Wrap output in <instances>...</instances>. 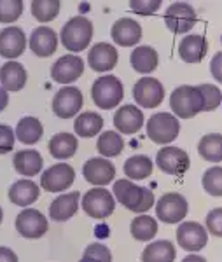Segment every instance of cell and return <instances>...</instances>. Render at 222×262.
<instances>
[{
  "label": "cell",
  "instance_id": "obj_47",
  "mask_svg": "<svg viewBox=\"0 0 222 262\" xmlns=\"http://www.w3.org/2000/svg\"><path fill=\"white\" fill-rule=\"evenodd\" d=\"M182 262H207V260H205L201 255H196V253H193V255H187V257H184Z\"/></svg>",
  "mask_w": 222,
  "mask_h": 262
},
{
  "label": "cell",
  "instance_id": "obj_41",
  "mask_svg": "<svg viewBox=\"0 0 222 262\" xmlns=\"http://www.w3.org/2000/svg\"><path fill=\"white\" fill-rule=\"evenodd\" d=\"M83 257H86V259H93L96 262H112V253H110L109 248L102 243H91L86 250H84Z\"/></svg>",
  "mask_w": 222,
  "mask_h": 262
},
{
  "label": "cell",
  "instance_id": "obj_37",
  "mask_svg": "<svg viewBox=\"0 0 222 262\" xmlns=\"http://www.w3.org/2000/svg\"><path fill=\"white\" fill-rule=\"evenodd\" d=\"M203 189L210 196L220 198L222 196V166H212L205 171L203 175Z\"/></svg>",
  "mask_w": 222,
  "mask_h": 262
},
{
  "label": "cell",
  "instance_id": "obj_34",
  "mask_svg": "<svg viewBox=\"0 0 222 262\" xmlns=\"http://www.w3.org/2000/svg\"><path fill=\"white\" fill-rule=\"evenodd\" d=\"M96 149L104 158H116L125 149V140L116 131H104L98 137Z\"/></svg>",
  "mask_w": 222,
  "mask_h": 262
},
{
  "label": "cell",
  "instance_id": "obj_36",
  "mask_svg": "<svg viewBox=\"0 0 222 262\" xmlns=\"http://www.w3.org/2000/svg\"><path fill=\"white\" fill-rule=\"evenodd\" d=\"M59 14V0H32V16L41 23H49Z\"/></svg>",
  "mask_w": 222,
  "mask_h": 262
},
{
  "label": "cell",
  "instance_id": "obj_40",
  "mask_svg": "<svg viewBox=\"0 0 222 262\" xmlns=\"http://www.w3.org/2000/svg\"><path fill=\"white\" fill-rule=\"evenodd\" d=\"M163 0H130L131 11L140 16H151L159 9Z\"/></svg>",
  "mask_w": 222,
  "mask_h": 262
},
{
  "label": "cell",
  "instance_id": "obj_48",
  "mask_svg": "<svg viewBox=\"0 0 222 262\" xmlns=\"http://www.w3.org/2000/svg\"><path fill=\"white\" fill-rule=\"evenodd\" d=\"M79 262H96V260H93V259H86V257H83Z\"/></svg>",
  "mask_w": 222,
  "mask_h": 262
},
{
  "label": "cell",
  "instance_id": "obj_17",
  "mask_svg": "<svg viewBox=\"0 0 222 262\" xmlns=\"http://www.w3.org/2000/svg\"><path fill=\"white\" fill-rule=\"evenodd\" d=\"M27 49V35L19 27H7L0 30V56L16 60Z\"/></svg>",
  "mask_w": 222,
  "mask_h": 262
},
{
  "label": "cell",
  "instance_id": "obj_25",
  "mask_svg": "<svg viewBox=\"0 0 222 262\" xmlns=\"http://www.w3.org/2000/svg\"><path fill=\"white\" fill-rule=\"evenodd\" d=\"M208 53V42L203 35H187L178 44V54L186 63H199Z\"/></svg>",
  "mask_w": 222,
  "mask_h": 262
},
{
  "label": "cell",
  "instance_id": "obj_46",
  "mask_svg": "<svg viewBox=\"0 0 222 262\" xmlns=\"http://www.w3.org/2000/svg\"><path fill=\"white\" fill-rule=\"evenodd\" d=\"M7 103H9V95H7V91L0 86V112L7 107Z\"/></svg>",
  "mask_w": 222,
  "mask_h": 262
},
{
  "label": "cell",
  "instance_id": "obj_26",
  "mask_svg": "<svg viewBox=\"0 0 222 262\" xmlns=\"http://www.w3.org/2000/svg\"><path fill=\"white\" fill-rule=\"evenodd\" d=\"M12 164H14V170L18 171L19 175L35 177L41 173L44 159H42L39 150H18L14 154Z\"/></svg>",
  "mask_w": 222,
  "mask_h": 262
},
{
  "label": "cell",
  "instance_id": "obj_39",
  "mask_svg": "<svg viewBox=\"0 0 222 262\" xmlns=\"http://www.w3.org/2000/svg\"><path fill=\"white\" fill-rule=\"evenodd\" d=\"M23 14V0H0V23L11 25Z\"/></svg>",
  "mask_w": 222,
  "mask_h": 262
},
{
  "label": "cell",
  "instance_id": "obj_24",
  "mask_svg": "<svg viewBox=\"0 0 222 262\" xmlns=\"http://www.w3.org/2000/svg\"><path fill=\"white\" fill-rule=\"evenodd\" d=\"M39 194H41V189L35 182L23 179V180L14 182L9 187V201L16 206L27 208V206L33 205V203L39 200Z\"/></svg>",
  "mask_w": 222,
  "mask_h": 262
},
{
  "label": "cell",
  "instance_id": "obj_33",
  "mask_svg": "<svg viewBox=\"0 0 222 262\" xmlns=\"http://www.w3.org/2000/svg\"><path fill=\"white\" fill-rule=\"evenodd\" d=\"M198 152L205 161L222 163V135L220 133L205 135L198 143Z\"/></svg>",
  "mask_w": 222,
  "mask_h": 262
},
{
  "label": "cell",
  "instance_id": "obj_43",
  "mask_svg": "<svg viewBox=\"0 0 222 262\" xmlns=\"http://www.w3.org/2000/svg\"><path fill=\"white\" fill-rule=\"evenodd\" d=\"M207 229L210 234L222 238V208H213L207 215Z\"/></svg>",
  "mask_w": 222,
  "mask_h": 262
},
{
  "label": "cell",
  "instance_id": "obj_15",
  "mask_svg": "<svg viewBox=\"0 0 222 262\" xmlns=\"http://www.w3.org/2000/svg\"><path fill=\"white\" fill-rule=\"evenodd\" d=\"M177 242L187 252H199L207 247V229L198 222H182L177 227Z\"/></svg>",
  "mask_w": 222,
  "mask_h": 262
},
{
  "label": "cell",
  "instance_id": "obj_12",
  "mask_svg": "<svg viewBox=\"0 0 222 262\" xmlns=\"http://www.w3.org/2000/svg\"><path fill=\"white\" fill-rule=\"evenodd\" d=\"M133 98L142 108H156L165 100V88L154 77H144L133 86Z\"/></svg>",
  "mask_w": 222,
  "mask_h": 262
},
{
  "label": "cell",
  "instance_id": "obj_28",
  "mask_svg": "<svg viewBox=\"0 0 222 262\" xmlns=\"http://www.w3.org/2000/svg\"><path fill=\"white\" fill-rule=\"evenodd\" d=\"M157 53L154 48L151 46H140V48L133 49L130 56V63L131 67L138 72V74H151L157 69Z\"/></svg>",
  "mask_w": 222,
  "mask_h": 262
},
{
  "label": "cell",
  "instance_id": "obj_30",
  "mask_svg": "<svg viewBox=\"0 0 222 262\" xmlns=\"http://www.w3.org/2000/svg\"><path fill=\"white\" fill-rule=\"evenodd\" d=\"M123 170H125L128 180H142L151 177L152 170H154V163H152V159L149 156L136 154L131 156L130 159H126Z\"/></svg>",
  "mask_w": 222,
  "mask_h": 262
},
{
  "label": "cell",
  "instance_id": "obj_10",
  "mask_svg": "<svg viewBox=\"0 0 222 262\" xmlns=\"http://www.w3.org/2000/svg\"><path fill=\"white\" fill-rule=\"evenodd\" d=\"M84 98L79 88L75 86H65L62 88L53 98V112L56 114L59 119H70L83 108Z\"/></svg>",
  "mask_w": 222,
  "mask_h": 262
},
{
  "label": "cell",
  "instance_id": "obj_29",
  "mask_svg": "<svg viewBox=\"0 0 222 262\" xmlns=\"http://www.w3.org/2000/svg\"><path fill=\"white\" fill-rule=\"evenodd\" d=\"M177 257L175 247L168 239H157L149 243L142 252V262H173Z\"/></svg>",
  "mask_w": 222,
  "mask_h": 262
},
{
  "label": "cell",
  "instance_id": "obj_45",
  "mask_svg": "<svg viewBox=\"0 0 222 262\" xmlns=\"http://www.w3.org/2000/svg\"><path fill=\"white\" fill-rule=\"evenodd\" d=\"M0 262H18V255L11 248L0 247Z\"/></svg>",
  "mask_w": 222,
  "mask_h": 262
},
{
  "label": "cell",
  "instance_id": "obj_7",
  "mask_svg": "<svg viewBox=\"0 0 222 262\" xmlns=\"http://www.w3.org/2000/svg\"><path fill=\"white\" fill-rule=\"evenodd\" d=\"M189 205L187 200L178 192H168L161 196L156 203V215L165 224H177L182 222L187 215Z\"/></svg>",
  "mask_w": 222,
  "mask_h": 262
},
{
  "label": "cell",
  "instance_id": "obj_9",
  "mask_svg": "<svg viewBox=\"0 0 222 262\" xmlns=\"http://www.w3.org/2000/svg\"><path fill=\"white\" fill-rule=\"evenodd\" d=\"M196 11L186 2H175L165 12L166 28L173 33H187L196 25Z\"/></svg>",
  "mask_w": 222,
  "mask_h": 262
},
{
  "label": "cell",
  "instance_id": "obj_27",
  "mask_svg": "<svg viewBox=\"0 0 222 262\" xmlns=\"http://www.w3.org/2000/svg\"><path fill=\"white\" fill-rule=\"evenodd\" d=\"M14 135L25 145H35L42 138V135H44V126H42V122L37 117L28 116L19 119V122L16 124Z\"/></svg>",
  "mask_w": 222,
  "mask_h": 262
},
{
  "label": "cell",
  "instance_id": "obj_19",
  "mask_svg": "<svg viewBox=\"0 0 222 262\" xmlns=\"http://www.w3.org/2000/svg\"><path fill=\"white\" fill-rule=\"evenodd\" d=\"M112 40L117 46L123 48H131L136 46L142 39V27L131 18H121L112 25V30H110Z\"/></svg>",
  "mask_w": 222,
  "mask_h": 262
},
{
  "label": "cell",
  "instance_id": "obj_16",
  "mask_svg": "<svg viewBox=\"0 0 222 262\" xmlns=\"http://www.w3.org/2000/svg\"><path fill=\"white\" fill-rule=\"evenodd\" d=\"M83 175L89 184L96 185V187H104L116 177V166L105 158H91L84 163Z\"/></svg>",
  "mask_w": 222,
  "mask_h": 262
},
{
  "label": "cell",
  "instance_id": "obj_31",
  "mask_svg": "<svg viewBox=\"0 0 222 262\" xmlns=\"http://www.w3.org/2000/svg\"><path fill=\"white\" fill-rule=\"evenodd\" d=\"M77 150V138L70 133H56L49 140V152L54 159H68Z\"/></svg>",
  "mask_w": 222,
  "mask_h": 262
},
{
  "label": "cell",
  "instance_id": "obj_4",
  "mask_svg": "<svg viewBox=\"0 0 222 262\" xmlns=\"http://www.w3.org/2000/svg\"><path fill=\"white\" fill-rule=\"evenodd\" d=\"M91 96L98 108L110 111V108L117 107L121 103L123 96H125V88H123V82L117 77L104 75V77H100L93 84Z\"/></svg>",
  "mask_w": 222,
  "mask_h": 262
},
{
  "label": "cell",
  "instance_id": "obj_22",
  "mask_svg": "<svg viewBox=\"0 0 222 262\" xmlns=\"http://www.w3.org/2000/svg\"><path fill=\"white\" fill-rule=\"evenodd\" d=\"M28 74L21 63L11 60L0 67V86L7 93L21 91L27 84Z\"/></svg>",
  "mask_w": 222,
  "mask_h": 262
},
{
  "label": "cell",
  "instance_id": "obj_5",
  "mask_svg": "<svg viewBox=\"0 0 222 262\" xmlns=\"http://www.w3.org/2000/svg\"><path fill=\"white\" fill-rule=\"evenodd\" d=\"M147 137L157 145H168L178 137L180 122L168 112H157L147 121Z\"/></svg>",
  "mask_w": 222,
  "mask_h": 262
},
{
  "label": "cell",
  "instance_id": "obj_21",
  "mask_svg": "<svg viewBox=\"0 0 222 262\" xmlns=\"http://www.w3.org/2000/svg\"><path fill=\"white\" fill-rule=\"evenodd\" d=\"M30 49L41 58H48L56 53L58 49V35L53 28L39 27L30 35Z\"/></svg>",
  "mask_w": 222,
  "mask_h": 262
},
{
  "label": "cell",
  "instance_id": "obj_13",
  "mask_svg": "<svg viewBox=\"0 0 222 262\" xmlns=\"http://www.w3.org/2000/svg\"><path fill=\"white\" fill-rule=\"evenodd\" d=\"M48 221L39 210L35 208H25L18 217H16V231L23 238L37 239L48 232Z\"/></svg>",
  "mask_w": 222,
  "mask_h": 262
},
{
  "label": "cell",
  "instance_id": "obj_8",
  "mask_svg": "<svg viewBox=\"0 0 222 262\" xmlns=\"http://www.w3.org/2000/svg\"><path fill=\"white\" fill-rule=\"evenodd\" d=\"M156 164L161 171L166 173V175L180 177L189 170L191 159H189V156H187V152L182 150L180 147L166 145L163 149L157 150Z\"/></svg>",
  "mask_w": 222,
  "mask_h": 262
},
{
  "label": "cell",
  "instance_id": "obj_14",
  "mask_svg": "<svg viewBox=\"0 0 222 262\" xmlns=\"http://www.w3.org/2000/svg\"><path fill=\"white\" fill-rule=\"evenodd\" d=\"M83 74H84V61L83 58L75 56V54H65V56L56 60V63L51 67V77H53V81H56L59 84L75 82Z\"/></svg>",
  "mask_w": 222,
  "mask_h": 262
},
{
  "label": "cell",
  "instance_id": "obj_20",
  "mask_svg": "<svg viewBox=\"0 0 222 262\" xmlns=\"http://www.w3.org/2000/svg\"><path fill=\"white\" fill-rule=\"evenodd\" d=\"M88 65L95 72H109L117 65V49L109 42H98L88 54Z\"/></svg>",
  "mask_w": 222,
  "mask_h": 262
},
{
  "label": "cell",
  "instance_id": "obj_42",
  "mask_svg": "<svg viewBox=\"0 0 222 262\" xmlns=\"http://www.w3.org/2000/svg\"><path fill=\"white\" fill-rule=\"evenodd\" d=\"M14 129L7 124H0V154H7L14 149Z\"/></svg>",
  "mask_w": 222,
  "mask_h": 262
},
{
  "label": "cell",
  "instance_id": "obj_11",
  "mask_svg": "<svg viewBox=\"0 0 222 262\" xmlns=\"http://www.w3.org/2000/svg\"><path fill=\"white\" fill-rule=\"evenodd\" d=\"M75 180V170L67 163H59L42 173L41 185L48 192H63L70 189Z\"/></svg>",
  "mask_w": 222,
  "mask_h": 262
},
{
  "label": "cell",
  "instance_id": "obj_49",
  "mask_svg": "<svg viewBox=\"0 0 222 262\" xmlns=\"http://www.w3.org/2000/svg\"><path fill=\"white\" fill-rule=\"evenodd\" d=\"M4 221V212H2V206H0V224Z\"/></svg>",
  "mask_w": 222,
  "mask_h": 262
},
{
  "label": "cell",
  "instance_id": "obj_2",
  "mask_svg": "<svg viewBox=\"0 0 222 262\" xmlns=\"http://www.w3.org/2000/svg\"><path fill=\"white\" fill-rule=\"evenodd\" d=\"M62 44L70 53H80L89 46L93 39V25L84 16H74L63 25L59 33Z\"/></svg>",
  "mask_w": 222,
  "mask_h": 262
},
{
  "label": "cell",
  "instance_id": "obj_3",
  "mask_svg": "<svg viewBox=\"0 0 222 262\" xmlns=\"http://www.w3.org/2000/svg\"><path fill=\"white\" fill-rule=\"evenodd\" d=\"M170 107L173 114L180 119H191L196 114L203 112V100L198 86H178L170 95Z\"/></svg>",
  "mask_w": 222,
  "mask_h": 262
},
{
  "label": "cell",
  "instance_id": "obj_32",
  "mask_svg": "<svg viewBox=\"0 0 222 262\" xmlns=\"http://www.w3.org/2000/svg\"><path fill=\"white\" fill-rule=\"evenodd\" d=\"M104 128V117L98 116L96 112H84L75 119L74 122V131L75 135L83 138H91V137H96L98 133Z\"/></svg>",
  "mask_w": 222,
  "mask_h": 262
},
{
  "label": "cell",
  "instance_id": "obj_6",
  "mask_svg": "<svg viewBox=\"0 0 222 262\" xmlns=\"http://www.w3.org/2000/svg\"><path fill=\"white\" fill-rule=\"evenodd\" d=\"M83 210L88 217L91 219H107L109 215L114 213L116 210V200H114L112 192L107 191L104 187H95L83 196Z\"/></svg>",
  "mask_w": 222,
  "mask_h": 262
},
{
  "label": "cell",
  "instance_id": "obj_23",
  "mask_svg": "<svg viewBox=\"0 0 222 262\" xmlns=\"http://www.w3.org/2000/svg\"><path fill=\"white\" fill-rule=\"evenodd\" d=\"M79 192H67L58 196L49 206V217L56 222H65L70 217H74L79 210Z\"/></svg>",
  "mask_w": 222,
  "mask_h": 262
},
{
  "label": "cell",
  "instance_id": "obj_1",
  "mask_svg": "<svg viewBox=\"0 0 222 262\" xmlns=\"http://www.w3.org/2000/svg\"><path fill=\"white\" fill-rule=\"evenodd\" d=\"M114 196L125 208L135 213H144L154 206V192L149 187H138L133 180H116L114 182Z\"/></svg>",
  "mask_w": 222,
  "mask_h": 262
},
{
  "label": "cell",
  "instance_id": "obj_38",
  "mask_svg": "<svg viewBox=\"0 0 222 262\" xmlns=\"http://www.w3.org/2000/svg\"><path fill=\"white\" fill-rule=\"evenodd\" d=\"M198 91L201 95L203 100V111L205 112H212L222 103V93L217 86L213 84H199Z\"/></svg>",
  "mask_w": 222,
  "mask_h": 262
},
{
  "label": "cell",
  "instance_id": "obj_44",
  "mask_svg": "<svg viewBox=\"0 0 222 262\" xmlns=\"http://www.w3.org/2000/svg\"><path fill=\"white\" fill-rule=\"evenodd\" d=\"M210 72H212V75H213V79H215V81L222 82V51H220V53H215V56L212 58Z\"/></svg>",
  "mask_w": 222,
  "mask_h": 262
},
{
  "label": "cell",
  "instance_id": "obj_35",
  "mask_svg": "<svg viewBox=\"0 0 222 262\" xmlns=\"http://www.w3.org/2000/svg\"><path fill=\"white\" fill-rule=\"evenodd\" d=\"M130 232L136 242H151L157 232V221L149 215H138L131 221Z\"/></svg>",
  "mask_w": 222,
  "mask_h": 262
},
{
  "label": "cell",
  "instance_id": "obj_18",
  "mask_svg": "<svg viewBox=\"0 0 222 262\" xmlns=\"http://www.w3.org/2000/svg\"><path fill=\"white\" fill-rule=\"evenodd\" d=\"M144 112L135 105H123L114 114V126L119 133L135 135L142 129L144 126Z\"/></svg>",
  "mask_w": 222,
  "mask_h": 262
}]
</instances>
